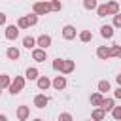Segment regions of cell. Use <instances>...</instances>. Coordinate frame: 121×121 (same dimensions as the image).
<instances>
[{
    "instance_id": "5b68a950",
    "label": "cell",
    "mask_w": 121,
    "mask_h": 121,
    "mask_svg": "<svg viewBox=\"0 0 121 121\" xmlns=\"http://www.w3.org/2000/svg\"><path fill=\"white\" fill-rule=\"evenodd\" d=\"M76 34H78V30H76L74 25H64V26H62V38H64V40H74Z\"/></svg>"
},
{
    "instance_id": "44dd1931",
    "label": "cell",
    "mask_w": 121,
    "mask_h": 121,
    "mask_svg": "<svg viewBox=\"0 0 121 121\" xmlns=\"http://www.w3.org/2000/svg\"><path fill=\"white\" fill-rule=\"evenodd\" d=\"M96 15H98V17H106V15H110V11H108V4H98V8H96Z\"/></svg>"
},
{
    "instance_id": "6da1fadb",
    "label": "cell",
    "mask_w": 121,
    "mask_h": 121,
    "mask_svg": "<svg viewBox=\"0 0 121 121\" xmlns=\"http://www.w3.org/2000/svg\"><path fill=\"white\" fill-rule=\"evenodd\" d=\"M25 83H26V78H23V76H15V79L11 81V85H9V93L11 95H19L23 89H25Z\"/></svg>"
},
{
    "instance_id": "e0dca14e",
    "label": "cell",
    "mask_w": 121,
    "mask_h": 121,
    "mask_svg": "<svg viewBox=\"0 0 121 121\" xmlns=\"http://www.w3.org/2000/svg\"><path fill=\"white\" fill-rule=\"evenodd\" d=\"M91 119H93V121H104V119H106V112H104L102 108H95L93 113H91Z\"/></svg>"
},
{
    "instance_id": "5bb4252c",
    "label": "cell",
    "mask_w": 121,
    "mask_h": 121,
    "mask_svg": "<svg viewBox=\"0 0 121 121\" xmlns=\"http://www.w3.org/2000/svg\"><path fill=\"white\" fill-rule=\"evenodd\" d=\"M53 87H55L57 91H64V89H66V78H64V76H55Z\"/></svg>"
},
{
    "instance_id": "277c9868",
    "label": "cell",
    "mask_w": 121,
    "mask_h": 121,
    "mask_svg": "<svg viewBox=\"0 0 121 121\" xmlns=\"http://www.w3.org/2000/svg\"><path fill=\"white\" fill-rule=\"evenodd\" d=\"M96 57H98L100 60H108V59H112V47L98 45V47H96Z\"/></svg>"
},
{
    "instance_id": "e575fe53",
    "label": "cell",
    "mask_w": 121,
    "mask_h": 121,
    "mask_svg": "<svg viewBox=\"0 0 121 121\" xmlns=\"http://www.w3.org/2000/svg\"><path fill=\"white\" fill-rule=\"evenodd\" d=\"M0 23L6 25V13H0Z\"/></svg>"
},
{
    "instance_id": "ab89813d",
    "label": "cell",
    "mask_w": 121,
    "mask_h": 121,
    "mask_svg": "<svg viewBox=\"0 0 121 121\" xmlns=\"http://www.w3.org/2000/svg\"><path fill=\"white\" fill-rule=\"evenodd\" d=\"M89 121H93V119H89Z\"/></svg>"
},
{
    "instance_id": "f35d334b",
    "label": "cell",
    "mask_w": 121,
    "mask_h": 121,
    "mask_svg": "<svg viewBox=\"0 0 121 121\" xmlns=\"http://www.w3.org/2000/svg\"><path fill=\"white\" fill-rule=\"evenodd\" d=\"M45 2H51V0H45Z\"/></svg>"
},
{
    "instance_id": "ac0fdd59",
    "label": "cell",
    "mask_w": 121,
    "mask_h": 121,
    "mask_svg": "<svg viewBox=\"0 0 121 121\" xmlns=\"http://www.w3.org/2000/svg\"><path fill=\"white\" fill-rule=\"evenodd\" d=\"M6 57H8L9 60H17V59L21 57V53H19L17 47H8V49H6Z\"/></svg>"
},
{
    "instance_id": "8992f818",
    "label": "cell",
    "mask_w": 121,
    "mask_h": 121,
    "mask_svg": "<svg viewBox=\"0 0 121 121\" xmlns=\"http://www.w3.org/2000/svg\"><path fill=\"white\" fill-rule=\"evenodd\" d=\"M32 59H34L36 62H45V59H47V51L42 49V47H36V49H32Z\"/></svg>"
},
{
    "instance_id": "52a82bcc",
    "label": "cell",
    "mask_w": 121,
    "mask_h": 121,
    "mask_svg": "<svg viewBox=\"0 0 121 121\" xmlns=\"http://www.w3.org/2000/svg\"><path fill=\"white\" fill-rule=\"evenodd\" d=\"M47 104H49V96H47V95L40 93V95H36V96H34V106H36V108H40V110H42V108H45Z\"/></svg>"
},
{
    "instance_id": "2e32d148",
    "label": "cell",
    "mask_w": 121,
    "mask_h": 121,
    "mask_svg": "<svg viewBox=\"0 0 121 121\" xmlns=\"http://www.w3.org/2000/svg\"><path fill=\"white\" fill-rule=\"evenodd\" d=\"M74 68H76V62H74V60H70V59H64L60 74H70V72H74Z\"/></svg>"
},
{
    "instance_id": "484cf974",
    "label": "cell",
    "mask_w": 121,
    "mask_h": 121,
    "mask_svg": "<svg viewBox=\"0 0 121 121\" xmlns=\"http://www.w3.org/2000/svg\"><path fill=\"white\" fill-rule=\"evenodd\" d=\"M49 6H51V11H60L62 9V2L60 0H51Z\"/></svg>"
},
{
    "instance_id": "cb8c5ba5",
    "label": "cell",
    "mask_w": 121,
    "mask_h": 121,
    "mask_svg": "<svg viewBox=\"0 0 121 121\" xmlns=\"http://www.w3.org/2000/svg\"><path fill=\"white\" fill-rule=\"evenodd\" d=\"M17 26H19V28H30V23H28V17H26V15H23V17H19V21H17Z\"/></svg>"
},
{
    "instance_id": "836d02e7",
    "label": "cell",
    "mask_w": 121,
    "mask_h": 121,
    "mask_svg": "<svg viewBox=\"0 0 121 121\" xmlns=\"http://www.w3.org/2000/svg\"><path fill=\"white\" fill-rule=\"evenodd\" d=\"M113 96H115V98H121V87H117V89L113 91Z\"/></svg>"
},
{
    "instance_id": "d6a6232c",
    "label": "cell",
    "mask_w": 121,
    "mask_h": 121,
    "mask_svg": "<svg viewBox=\"0 0 121 121\" xmlns=\"http://www.w3.org/2000/svg\"><path fill=\"white\" fill-rule=\"evenodd\" d=\"M113 26H115V28H121V13L113 15Z\"/></svg>"
},
{
    "instance_id": "d4e9b609",
    "label": "cell",
    "mask_w": 121,
    "mask_h": 121,
    "mask_svg": "<svg viewBox=\"0 0 121 121\" xmlns=\"http://www.w3.org/2000/svg\"><path fill=\"white\" fill-rule=\"evenodd\" d=\"M83 8L85 9H96L98 8V2L96 0H83Z\"/></svg>"
},
{
    "instance_id": "9c48e42d",
    "label": "cell",
    "mask_w": 121,
    "mask_h": 121,
    "mask_svg": "<svg viewBox=\"0 0 121 121\" xmlns=\"http://www.w3.org/2000/svg\"><path fill=\"white\" fill-rule=\"evenodd\" d=\"M113 25H102L100 26V36L102 38H106V40H110V38H113Z\"/></svg>"
},
{
    "instance_id": "ffe728a7",
    "label": "cell",
    "mask_w": 121,
    "mask_h": 121,
    "mask_svg": "<svg viewBox=\"0 0 121 121\" xmlns=\"http://www.w3.org/2000/svg\"><path fill=\"white\" fill-rule=\"evenodd\" d=\"M79 40H81L83 43H89V42L93 40V32H91V30H81V32H79Z\"/></svg>"
},
{
    "instance_id": "3957f363",
    "label": "cell",
    "mask_w": 121,
    "mask_h": 121,
    "mask_svg": "<svg viewBox=\"0 0 121 121\" xmlns=\"http://www.w3.org/2000/svg\"><path fill=\"white\" fill-rule=\"evenodd\" d=\"M6 32H4V36H6V40H17L19 38V26H15V25H8L6 28H4Z\"/></svg>"
},
{
    "instance_id": "7c38bea8",
    "label": "cell",
    "mask_w": 121,
    "mask_h": 121,
    "mask_svg": "<svg viewBox=\"0 0 121 121\" xmlns=\"http://www.w3.org/2000/svg\"><path fill=\"white\" fill-rule=\"evenodd\" d=\"M51 36L49 34H42V36H38V47H42V49H47L49 45H51Z\"/></svg>"
},
{
    "instance_id": "f546056e",
    "label": "cell",
    "mask_w": 121,
    "mask_h": 121,
    "mask_svg": "<svg viewBox=\"0 0 121 121\" xmlns=\"http://www.w3.org/2000/svg\"><path fill=\"white\" fill-rule=\"evenodd\" d=\"M62 62H64V59H55V60H53V70L60 72V70H62Z\"/></svg>"
},
{
    "instance_id": "7a4b0ae2",
    "label": "cell",
    "mask_w": 121,
    "mask_h": 121,
    "mask_svg": "<svg viewBox=\"0 0 121 121\" xmlns=\"http://www.w3.org/2000/svg\"><path fill=\"white\" fill-rule=\"evenodd\" d=\"M32 11L36 13V15H47L49 11H51V6H49V2H34V6H32Z\"/></svg>"
},
{
    "instance_id": "74e56055",
    "label": "cell",
    "mask_w": 121,
    "mask_h": 121,
    "mask_svg": "<svg viewBox=\"0 0 121 121\" xmlns=\"http://www.w3.org/2000/svg\"><path fill=\"white\" fill-rule=\"evenodd\" d=\"M32 121H43V119H40V117H36V119H32Z\"/></svg>"
},
{
    "instance_id": "603a6c76",
    "label": "cell",
    "mask_w": 121,
    "mask_h": 121,
    "mask_svg": "<svg viewBox=\"0 0 121 121\" xmlns=\"http://www.w3.org/2000/svg\"><path fill=\"white\" fill-rule=\"evenodd\" d=\"M110 91V81L108 79H102V81H98V93H108Z\"/></svg>"
},
{
    "instance_id": "d590c367",
    "label": "cell",
    "mask_w": 121,
    "mask_h": 121,
    "mask_svg": "<svg viewBox=\"0 0 121 121\" xmlns=\"http://www.w3.org/2000/svg\"><path fill=\"white\" fill-rule=\"evenodd\" d=\"M115 81H117V85L121 87V74H117V76H115Z\"/></svg>"
},
{
    "instance_id": "4316f807",
    "label": "cell",
    "mask_w": 121,
    "mask_h": 121,
    "mask_svg": "<svg viewBox=\"0 0 121 121\" xmlns=\"http://www.w3.org/2000/svg\"><path fill=\"white\" fill-rule=\"evenodd\" d=\"M0 83H2V89H9V85H11V79H9V76H8V74H2V79H0Z\"/></svg>"
},
{
    "instance_id": "7402d4cb",
    "label": "cell",
    "mask_w": 121,
    "mask_h": 121,
    "mask_svg": "<svg viewBox=\"0 0 121 121\" xmlns=\"http://www.w3.org/2000/svg\"><path fill=\"white\" fill-rule=\"evenodd\" d=\"M113 108H115V102H113V98H104L102 110H104V112H112Z\"/></svg>"
},
{
    "instance_id": "8d00e7d4",
    "label": "cell",
    "mask_w": 121,
    "mask_h": 121,
    "mask_svg": "<svg viewBox=\"0 0 121 121\" xmlns=\"http://www.w3.org/2000/svg\"><path fill=\"white\" fill-rule=\"evenodd\" d=\"M0 121H8V117H6L4 113H2V115H0Z\"/></svg>"
},
{
    "instance_id": "1f68e13d",
    "label": "cell",
    "mask_w": 121,
    "mask_h": 121,
    "mask_svg": "<svg viewBox=\"0 0 121 121\" xmlns=\"http://www.w3.org/2000/svg\"><path fill=\"white\" fill-rule=\"evenodd\" d=\"M112 57L121 59V45H112Z\"/></svg>"
},
{
    "instance_id": "d6986e66",
    "label": "cell",
    "mask_w": 121,
    "mask_h": 121,
    "mask_svg": "<svg viewBox=\"0 0 121 121\" xmlns=\"http://www.w3.org/2000/svg\"><path fill=\"white\" fill-rule=\"evenodd\" d=\"M108 4V11H110V15H117L119 13V4L115 2V0H110V2H106Z\"/></svg>"
},
{
    "instance_id": "30bf717a",
    "label": "cell",
    "mask_w": 121,
    "mask_h": 121,
    "mask_svg": "<svg viewBox=\"0 0 121 121\" xmlns=\"http://www.w3.org/2000/svg\"><path fill=\"white\" fill-rule=\"evenodd\" d=\"M25 78L30 79V81H34V79L38 81V79H40V72H38V68H36V66H28L26 72H25Z\"/></svg>"
},
{
    "instance_id": "4dcf8cb0",
    "label": "cell",
    "mask_w": 121,
    "mask_h": 121,
    "mask_svg": "<svg viewBox=\"0 0 121 121\" xmlns=\"http://www.w3.org/2000/svg\"><path fill=\"white\" fill-rule=\"evenodd\" d=\"M26 17H28V23H30V26H34V25L38 23V17H40V15H36V13L32 11V13H28Z\"/></svg>"
},
{
    "instance_id": "9a60e30c",
    "label": "cell",
    "mask_w": 121,
    "mask_h": 121,
    "mask_svg": "<svg viewBox=\"0 0 121 121\" xmlns=\"http://www.w3.org/2000/svg\"><path fill=\"white\" fill-rule=\"evenodd\" d=\"M23 45H25L26 49H36V45H38V38L25 36V38H23Z\"/></svg>"
},
{
    "instance_id": "83f0119b",
    "label": "cell",
    "mask_w": 121,
    "mask_h": 121,
    "mask_svg": "<svg viewBox=\"0 0 121 121\" xmlns=\"http://www.w3.org/2000/svg\"><path fill=\"white\" fill-rule=\"evenodd\" d=\"M57 121H74V117H72V113H68V112H62V113H59Z\"/></svg>"
},
{
    "instance_id": "f1b7e54d",
    "label": "cell",
    "mask_w": 121,
    "mask_h": 121,
    "mask_svg": "<svg viewBox=\"0 0 121 121\" xmlns=\"http://www.w3.org/2000/svg\"><path fill=\"white\" fill-rule=\"evenodd\" d=\"M112 117H113L115 121H121V106H115V108L112 110Z\"/></svg>"
},
{
    "instance_id": "4fadbf2b",
    "label": "cell",
    "mask_w": 121,
    "mask_h": 121,
    "mask_svg": "<svg viewBox=\"0 0 121 121\" xmlns=\"http://www.w3.org/2000/svg\"><path fill=\"white\" fill-rule=\"evenodd\" d=\"M51 85H53V81H51L47 76H40V79H38V89H40V91H47Z\"/></svg>"
},
{
    "instance_id": "8fae6325",
    "label": "cell",
    "mask_w": 121,
    "mask_h": 121,
    "mask_svg": "<svg viewBox=\"0 0 121 121\" xmlns=\"http://www.w3.org/2000/svg\"><path fill=\"white\" fill-rule=\"evenodd\" d=\"M89 100H91V106H95V108H102V104H104V96H102V93H93Z\"/></svg>"
},
{
    "instance_id": "ba28073f",
    "label": "cell",
    "mask_w": 121,
    "mask_h": 121,
    "mask_svg": "<svg viewBox=\"0 0 121 121\" xmlns=\"http://www.w3.org/2000/svg\"><path fill=\"white\" fill-rule=\"evenodd\" d=\"M15 115H17V119H19V121H26V119H28V115H30V108L23 104V106H19V108L15 110Z\"/></svg>"
}]
</instances>
